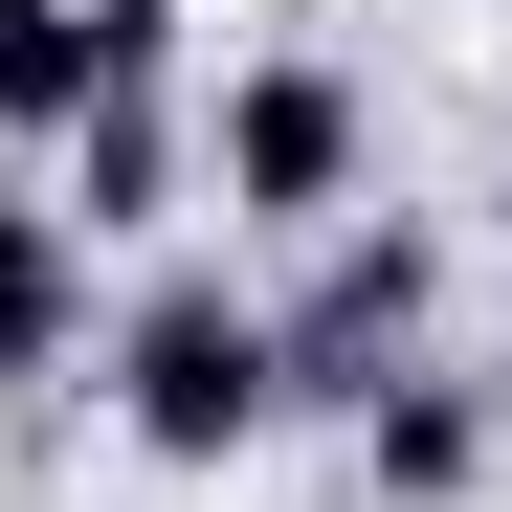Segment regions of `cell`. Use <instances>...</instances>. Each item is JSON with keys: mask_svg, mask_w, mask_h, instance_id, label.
<instances>
[{"mask_svg": "<svg viewBox=\"0 0 512 512\" xmlns=\"http://www.w3.org/2000/svg\"><path fill=\"white\" fill-rule=\"evenodd\" d=\"M201 201L245 245H334V223H379V90L334 45H245L223 90H201Z\"/></svg>", "mask_w": 512, "mask_h": 512, "instance_id": "2", "label": "cell"}, {"mask_svg": "<svg viewBox=\"0 0 512 512\" xmlns=\"http://www.w3.org/2000/svg\"><path fill=\"white\" fill-rule=\"evenodd\" d=\"M490 468H512V401H490L468 357H423V379L357 401V490H379V512H490Z\"/></svg>", "mask_w": 512, "mask_h": 512, "instance_id": "6", "label": "cell"}, {"mask_svg": "<svg viewBox=\"0 0 512 512\" xmlns=\"http://www.w3.org/2000/svg\"><path fill=\"white\" fill-rule=\"evenodd\" d=\"M268 334H290V423L334 401V423H357L379 379H423V334H446V223H334L312 245V290H268Z\"/></svg>", "mask_w": 512, "mask_h": 512, "instance_id": "3", "label": "cell"}, {"mask_svg": "<svg viewBox=\"0 0 512 512\" xmlns=\"http://www.w3.org/2000/svg\"><path fill=\"white\" fill-rule=\"evenodd\" d=\"M112 357V312H90V223L0 179V401H45V379H90Z\"/></svg>", "mask_w": 512, "mask_h": 512, "instance_id": "7", "label": "cell"}, {"mask_svg": "<svg viewBox=\"0 0 512 512\" xmlns=\"http://www.w3.org/2000/svg\"><path fill=\"white\" fill-rule=\"evenodd\" d=\"M90 379H112V446L201 490V468H245L290 423V334H268V290H223L201 245H156V268L112 290V357Z\"/></svg>", "mask_w": 512, "mask_h": 512, "instance_id": "1", "label": "cell"}, {"mask_svg": "<svg viewBox=\"0 0 512 512\" xmlns=\"http://www.w3.org/2000/svg\"><path fill=\"white\" fill-rule=\"evenodd\" d=\"M179 67V0H0V134L67 156L112 90H156Z\"/></svg>", "mask_w": 512, "mask_h": 512, "instance_id": "4", "label": "cell"}, {"mask_svg": "<svg viewBox=\"0 0 512 512\" xmlns=\"http://www.w3.org/2000/svg\"><path fill=\"white\" fill-rule=\"evenodd\" d=\"M45 201L90 223V245H179V223H201V90H179V67H156V90H112L90 134L45 156Z\"/></svg>", "mask_w": 512, "mask_h": 512, "instance_id": "5", "label": "cell"}]
</instances>
